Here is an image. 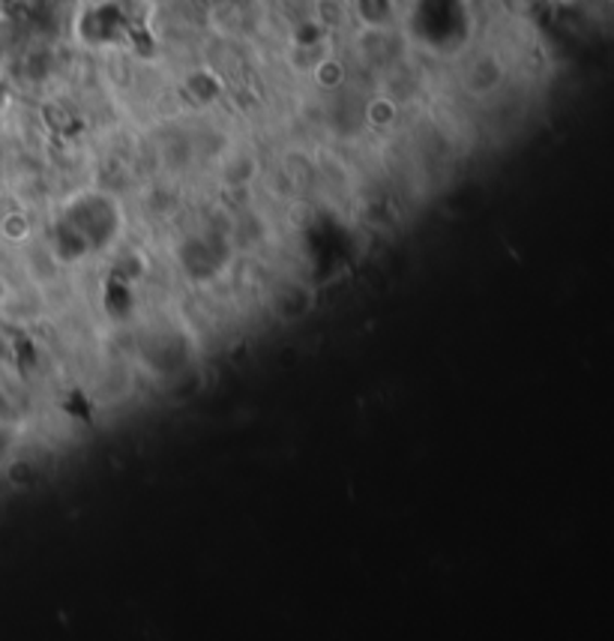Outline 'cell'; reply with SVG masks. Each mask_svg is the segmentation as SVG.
<instances>
[]
</instances>
